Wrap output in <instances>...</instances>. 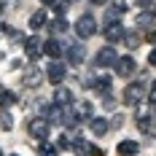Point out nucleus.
Segmentation results:
<instances>
[{"label": "nucleus", "mask_w": 156, "mask_h": 156, "mask_svg": "<svg viewBox=\"0 0 156 156\" xmlns=\"http://www.w3.org/2000/svg\"><path fill=\"white\" fill-rule=\"evenodd\" d=\"M76 110L81 113V119H92V110H94V108H92V102H81Z\"/></svg>", "instance_id": "22"}, {"label": "nucleus", "mask_w": 156, "mask_h": 156, "mask_svg": "<svg viewBox=\"0 0 156 156\" xmlns=\"http://www.w3.org/2000/svg\"><path fill=\"white\" fill-rule=\"evenodd\" d=\"M116 62H119V54H116V48H110V46H105L97 54V65L100 67H116Z\"/></svg>", "instance_id": "6"}, {"label": "nucleus", "mask_w": 156, "mask_h": 156, "mask_svg": "<svg viewBox=\"0 0 156 156\" xmlns=\"http://www.w3.org/2000/svg\"><path fill=\"white\" fill-rule=\"evenodd\" d=\"M0 156H3V151H0Z\"/></svg>", "instance_id": "35"}, {"label": "nucleus", "mask_w": 156, "mask_h": 156, "mask_svg": "<svg viewBox=\"0 0 156 156\" xmlns=\"http://www.w3.org/2000/svg\"><path fill=\"white\" fill-rule=\"evenodd\" d=\"M48 5H51V8H54V11H57L59 16H62L65 11H67V0H51Z\"/></svg>", "instance_id": "23"}, {"label": "nucleus", "mask_w": 156, "mask_h": 156, "mask_svg": "<svg viewBox=\"0 0 156 156\" xmlns=\"http://www.w3.org/2000/svg\"><path fill=\"white\" fill-rule=\"evenodd\" d=\"M41 81H43V70H38V67H30L24 78H22V83L27 86V89H35V86H41Z\"/></svg>", "instance_id": "7"}, {"label": "nucleus", "mask_w": 156, "mask_h": 156, "mask_svg": "<svg viewBox=\"0 0 156 156\" xmlns=\"http://www.w3.org/2000/svg\"><path fill=\"white\" fill-rule=\"evenodd\" d=\"M92 3H94V5H102V3H105V0H92Z\"/></svg>", "instance_id": "31"}, {"label": "nucleus", "mask_w": 156, "mask_h": 156, "mask_svg": "<svg viewBox=\"0 0 156 156\" xmlns=\"http://www.w3.org/2000/svg\"><path fill=\"white\" fill-rule=\"evenodd\" d=\"M148 65H156V48H151V54H148Z\"/></svg>", "instance_id": "29"}, {"label": "nucleus", "mask_w": 156, "mask_h": 156, "mask_svg": "<svg viewBox=\"0 0 156 156\" xmlns=\"http://www.w3.org/2000/svg\"><path fill=\"white\" fill-rule=\"evenodd\" d=\"M67 27H70V24H67V19H65V16H57V19L51 22V32H65Z\"/></svg>", "instance_id": "20"}, {"label": "nucleus", "mask_w": 156, "mask_h": 156, "mask_svg": "<svg viewBox=\"0 0 156 156\" xmlns=\"http://www.w3.org/2000/svg\"><path fill=\"white\" fill-rule=\"evenodd\" d=\"M0 126H3V129H11V126H14L11 113H8V110H3V108H0Z\"/></svg>", "instance_id": "21"}, {"label": "nucleus", "mask_w": 156, "mask_h": 156, "mask_svg": "<svg viewBox=\"0 0 156 156\" xmlns=\"http://www.w3.org/2000/svg\"><path fill=\"white\" fill-rule=\"evenodd\" d=\"M110 11H116V14L121 16V14L126 11V3H124V0H113V5H110Z\"/></svg>", "instance_id": "24"}, {"label": "nucleus", "mask_w": 156, "mask_h": 156, "mask_svg": "<svg viewBox=\"0 0 156 156\" xmlns=\"http://www.w3.org/2000/svg\"><path fill=\"white\" fill-rule=\"evenodd\" d=\"M46 24H48V14L43 11V8L35 11V14L30 16V27H32V30H41V27H46Z\"/></svg>", "instance_id": "14"}, {"label": "nucleus", "mask_w": 156, "mask_h": 156, "mask_svg": "<svg viewBox=\"0 0 156 156\" xmlns=\"http://www.w3.org/2000/svg\"><path fill=\"white\" fill-rule=\"evenodd\" d=\"M43 51H46L51 59H59V57L65 54V46L59 43V41H57V38H48L46 43H43Z\"/></svg>", "instance_id": "9"}, {"label": "nucleus", "mask_w": 156, "mask_h": 156, "mask_svg": "<svg viewBox=\"0 0 156 156\" xmlns=\"http://www.w3.org/2000/svg\"><path fill=\"white\" fill-rule=\"evenodd\" d=\"M0 16H3V3H0Z\"/></svg>", "instance_id": "32"}, {"label": "nucleus", "mask_w": 156, "mask_h": 156, "mask_svg": "<svg viewBox=\"0 0 156 156\" xmlns=\"http://www.w3.org/2000/svg\"><path fill=\"white\" fill-rule=\"evenodd\" d=\"M94 32H97V22H94V16L92 14H83L76 22V35H78V38H92Z\"/></svg>", "instance_id": "2"}, {"label": "nucleus", "mask_w": 156, "mask_h": 156, "mask_svg": "<svg viewBox=\"0 0 156 156\" xmlns=\"http://www.w3.org/2000/svg\"><path fill=\"white\" fill-rule=\"evenodd\" d=\"M43 116L48 124H62V108L57 105H43Z\"/></svg>", "instance_id": "13"}, {"label": "nucleus", "mask_w": 156, "mask_h": 156, "mask_svg": "<svg viewBox=\"0 0 156 156\" xmlns=\"http://www.w3.org/2000/svg\"><path fill=\"white\" fill-rule=\"evenodd\" d=\"M67 3H78V0H67Z\"/></svg>", "instance_id": "33"}, {"label": "nucleus", "mask_w": 156, "mask_h": 156, "mask_svg": "<svg viewBox=\"0 0 156 156\" xmlns=\"http://www.w3.org/2000/svg\"><path fill=\"white\" fill-rule=\"evenodd\" d=\"M135 3H137V5H143V8H151L156 0H135Z\"/></svg>", "instance_id": "28"}, {"label": "nucleus", "mask_w": 156, "mask_h": 156, "mask_svg": "<svg viewBox=\"0 0 156 156\" xmlns=\"http://www.w3.org/2000/svg\"><path fill=\"white\" fill-rule=\"evenodd\" d=\"M154 19H156V14L145 8V11H140V14H137V19H135V22H137V27H154Z\"/></svg>", "instance_id": "16"}, {"label": "nucleus", "mask_w": 156, "mask_h": 156, "mask_svg": "<svg viewBox=\"0 0 156 156\" xmlns=\"http://www.w3.org/2000/svg\"><path fill=\"white\" fill-rule=\"evenodd\" d=\"M124 38H126L124 24H108V27H105V41L116 43V41H124Z\"/></svg>", "instance_id": "11"}, {"label": "nucleus", "mask_w": 156, "mask_h": 156, "mask_svg": "<svg viewBox=\"0 0 156 156\" xmlns=\"http://www.w3.org/2000/svg\"><path fill=\"white\" fill-rule=\"evenodd\" d=\"M43 3H46V5H48V3H51V0H43Z\"/></svg>", "instance_id": "34"}, {"label": "nucleus", "mask_w": 156, "mask_h": 156, "mask_svg": "<svg viewBox=\"0 0 156 156\" xmlns=\"http://www.w3.org/2000/svg\"><path fill=\"white\" fill-rule=\"evenodd\" d=\"M11 102H16V97L5 86H0V108H5V105H11Z\"/></svg>", "instance_id": "18"}, {"label": "nucleus", "mask_w": 156, "mask_h": 156, "mask_svg": "<svg viewBox=\"0 0 156 156\" xmlns=\"http://www.w3.org/2000/svg\"><path fill=\"white\" fill-rule=\"evenodd\" d=\"M137 151H140V145H137L135 140H121L119 143V154L121 156H135Z\"/></svg>", "instance_id": "15"}, {"label": "nucleus", "mask_w": 156, "mask_h": 156, "mask_svg": "<svg viewBox=\"0 0 156 156\" xmlns=\"http://www.w3.org/2000/svg\"><path fill=\"white\" fill-rule=\"evenodd\" d=\"M65 54H67L70 65H81V62H83V46H81V43H73V46H67V48H65Z\"/></svg>", "instance_id": "12"}, {"label": "nucleus", "mask_w": 156, "mask_h": 156, "mask_svg": "<svg viewBox=\"0 0 156 156\" xmlns=\"http://www.w3.org/2000/svg\"><path fill=\"white\" fill-rule=\"evenodd\" d=\"M140 100H145V83H140V81L126 83V89H124V102H126V105H137Z\"/></svg>", "instance_id": "1"}, {"label": "nucleus", "mask_w": 156, "mask_h": 156, "mask_svg": "<svg viewBox=\"0 0 156 156\" xmlns=\"http://www.w3.org/2000/svg\"><path fill=\"white\" fill-rule=\"evenodd\" d=\"M70 102H73V92L57 86V92H54V105H57V108H67Z\"/></svg>", "instance_id": "10"}, {"label": "nucleus", "mask_w": 156, "mask_h": 156, "mask_svg": "<svg viewBox=\"0 0 156 156\" xmlns=\"http://www.w3.org/2000/svg\"><path fill=\"white\" fill-rule=\"evenodd\" d=\"M38 156H57V148L48 140H41V148H38Z\"/></svg>", "instance_id": "19"}, {"label": "nucleus", "mask_w": 156, "mask_h": 156, "mask_svg": "<svg viewBox=\"0 0 156 156\" xmlns=\"http://www.w3.org/2000/svg\"><path fill=\"white\" fill-rule=\"evenodd\" d=\"M126 43H129V46H137V43H140V38H137V35H132V38H126Z\"/></svg>", "instance_id": "30"}, {"label": "nucleus", "mask_w": 156, "mask_h": 156, "mask_svg": "<svg viewBox=\"0 0 156 156\" xmlns=\"http://www.w3.org/2000/svg\"><path fill=\"white\" fill-rule=\"evenodd\" d=\"M135 67H137V65H135V59L126 54V57H119V62H116V73L126 78V76H132V73H135Z\"/></svg>", "instance_id": "8"}, {"label": "nucleus", "mask_w": 156, "mask_h": 156, "mask_svg": "<svg viewBox=\"0 0 156 156\" xmlns=\"http://www.w3.org/2000/svg\"><path fill=\"white\" fill-rule=\"evenodd\" d=\"M11 156H16V154H11Z\"/></svg>", "instance_id": "36"}, {"label": "nucleus", "mask_w": 156, "mask_h": 156, "mask_svg": "<svg viewBox=\"0 0 156 156\" xmlns=\"http://www.w3.org/2000/svg\"><path fill=\"white\" fill-rule=\"evenodd\" d=\"M148 97H151V105H156V81L151 83V94H148Z\"/></svg>", "instance_id": "27"}, {"label": "nucleus", "mask_w": 156, "mask_h": 156, "mask_svg": "<svg viewBox=\"0 0 156 156\" xmlns=\"http://www.w3.org/2000/svg\"><path fill=\"white\" fill-rule=\"evenodd\" d=\"M27 129H30V135L35 137V140H48V132H51V124H48L46 119H32Z\"/></svg>", "instance_id": "3"}, {"label": "nucleus", "mask_w": 156, "mask_h": 156, "mask_svg": "<svg viewBox=\"0 0 156 156\" xmlns=\"http://www.w3.org/2000/svg\"><path fill=\"white\" fill-rule=\"evenodd\" d=\"M137 126H140V132H151V126H154V121H148L145 116H140V121H137Z\"/></svg>", "instance_id": "25"}, {"label": "nucleus", "mask_w": 156, "mask_h": 156, "mask_svg": "<svg viewBox=\"0 0 156 156\" xmlns=\"http://www.w3.org/2000/svg\"><path fill=\"white\" fill-rule=\"evenodd\" d=\"M70 145H73V140H70V137H59V148H70Z\"/></svg>", "instance_id": "26"}, {"label": "nucleus", "mask_w": 156, "mask_h": 156, "mask_svg": "<svg viewBox=\"0 0 156 156\" xmlns=\"http://www.w3.org/2000/svg\"><path fill=\"white\" fill-rule=\"evenodd\" d=\"M92 132L94 135H105L108 132V119H92Z\"/></svg>", "instance_id": "17"}, {"label": "nucleus", "mask_w": 156, "mask_h": 156, "mask_svg": "<svg viewBox=\"0 0 156 156\" xmlns=\"http://www.w3.org/2000/svg\"><path fill=\"white\" fill-rule=\"evenodd\" d=\"M41 51H43V41H41L38 35L24 38V54H27L30 59H38V57H41Z\"/></svg>", "instance_id": "5"}, {"label": "nucleus", "mask_w": 156, "mask_h": 156, "mask_svg": "<svg viewBox=\"0 0 156 156\" xmlns=\"http://www.w3.org/2000/svg\"><path fill=\"white\" fill-rule=\"evenodd\" d=\"M65 73H67V70H65V65L59 62V59H54V62L46 67V78L54 83V86H59V83L65 81Z\"/></svg>", "instance_id": "4"}, {"label": "nucleus", "mask_w": 156, "mask_h": 156, "mask_svg": "<svg viewBox=\"0 0 156 156\" xmlns=\"http://www.w3.org/2000/svg\"><path fill=\"white\" fill-rule=\"evenodd\" d=\"M154 14H156V11H154Z\"/></svg>", "instance_id": "37"}]
</instances>
